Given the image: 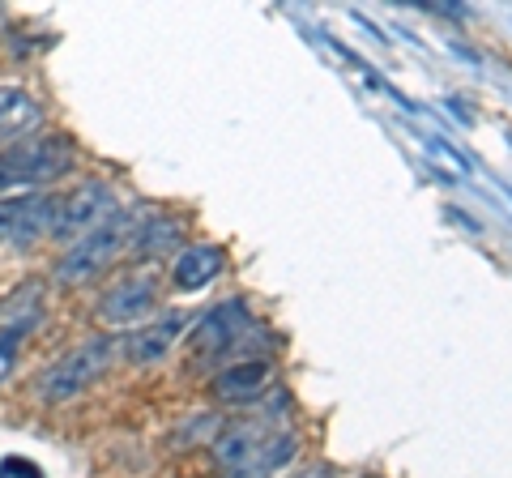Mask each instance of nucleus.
<instances>
[{
  "mask_svg": "<svg viewBox=\"0 0 512 478\" xmlns=\"http://www.w3.org/2000/svg\"><path fill=\"white\" fill-rule=\"evenodd\" d=\"M120 346H124L120 338H86V342H77L69 355L56 363V368H47L39 376V397L43 402H64V397L82 393L86 385H94V380L116 363Z\"/></svg>",
  "mask_w": 512,
  "mask_h": 478,
  "instance_id": "obj_1",
  "label": "nucleus"
},
{
  "mask_svg": "<svg viewBox=\"0 0 512 478\" xmlns=\"http://www.w3.org/2000/svg\"><path fill=\"white\" fill-rule=\"evenodd\" d=\"M133 231H137V218L128 210H116L99 231L82 235L69 252H64V261L56 265V278L60 282H90V278H99L103 269L120 257V248L133 244Z\"/></svg>",
  "mask_w": 512,
  "mask_h": 478,
  "instance_id": "obj_2",
  "label": "nucleus"
},
{
  "mask_svg": "<svg viewBox=\"0 0 512 478\" xmlns=\"http://www.w3.org/2000/svg\"><path fill=\"white\" fill-rule=\"evenodd\" d=\"M73 167V146L64 137H43V141H22L0 154V193L22 184H43L56 180Z\"/></svg>",
  "mask_w": 512,
  "mask_h": 478,
  "instance_id": "obj_3",
  "label": "nucleus"
},
{
  "mask_svg": "<svg viewBox=\"0 0 512 478\" xmlns=\"http://www.w3.org/2000/svg\"><path fill=\"white\" fill-rule=\"evenodd\" d=\"M116 210H120V205H116V193H111L103 180H90V184H82L77 193H69V197L60 201L52 235H56V239H73V244H77L82 235L99 231Z\"/></svg>",
  "mask_w": 512,
  "mask_h": 478,
  "instance_id": "obj_4",
  "label": "nucleus"
},
{
  "mask_svg": "<svg viewBox=\"0 0 512 478\" xmlns=\"http://www.w3.org/2000/svg\"><path fill=\"white\" fill-rule=\"evenodd\" d=\"M60 197H18L0 201V244L5 248H30L56 227Z\"/></svg>",
  "mask_w": 512,
  "mask_h": 478,
  "instance_id": "obj_5",
  "label": "nucleus"
},
{
  "mask_svg": "<svg viewBox=\"0 0 512 478\" xmlns=\"http://www.w3.org/2000/svg\"><path fill=\"white\" fill-rule=\"evenodd\" d=\"M154 304H158V291H154L150 278H120L99 299V321L111 325V329L137 325L141 316H154Z\"/></svg>",
  "mask_w": 512,
  "mask_h": 478,
  "instance_id": "obj_6",
  "label": "nucleus"
},
{
  "mask_svg": "<svg viewBox=\"0 0 512 478\" xmlns=\"http://www.w3.org/2000/svg\"><path fill=\"white\" fill-rule=\"evenodd\" d=\"M192 325V316L180 312V308H167V312H154V321L150 325H141L133 338H128V359L133 363H158L167 355V350L180 342V333Z\"/></svg>",
  "mask_w": 512,
  "mask_h": 478,
  "instance_id": "obj_7",
  "label": "nucleus"
},
{
  "mask_svg": "<svg viewBox=\"0 0 512 478\" xmlns=\"http://www.w3.org/2000/svg\"><path fill=\"white\" fill-rule=\"evenodd\" d=\"M244 333H252V316L244 312V304H239V299H231V304L210 308V312L201 316L197 333H192V346H197L201 355H214V350L239 346V338H244Z\"/></svg>",
  "mask_w": 512,
  "mask_h": 478,
  "instance_id": "obj_8",
  "label": "nucleus"
},
{
  "mask_svg": "<svg viewBox=\"0 0 512 478\" xmlns=\"http://www.w3.org/2000/svg\"><path fill=\"white\" fill-rule=\"evenodd\" d=\"M274 432H282V427H274L269 419H244V423L227 427V432L218 436V444H214V453H218V461H222V470L244 466V461H248L256 449H261V444L274 436Z\"/></svg>",
  "mask_w": 512,
  "mask_h": 478,
  "instance_id": "obj_9",
  "label": "nucleus"
},
{
  "mask_svg": "<svg viewBox=\"0 0 512 478\" xmlns=\"http://www.w3.org/2000/svg\"><path fill=\"white\" fill-rule=\"evenodd\" d=\"M269 385V363L265 359H239V363H227L214 380V393L222 402H252L261 397V389Z\"/></svg>",
  "mask_w": 512,
  "mask_h": 478,
  "instance_id": "obj_10",
  "label": "nucleus"
},
{
  "mask_svg": "<svg viewBox=\"0 0 512 478\" xmlns=\"http://www.w3.org/2000/svg\"><path fill=\"white\" fill-rule=\"evenodd\" d=\"M222 269V248L214 244H188L180 252V261H175V286L180 291H201V286H210Z\"/></svg>",
  "mask_w": 512,
  "mask_h": 478,
  "instance_id": "obj_11",
  "label": "nucleus"
},
{
  "mask_svg": "<svg viewBox=\"0 0 512 478\" xmlns=\"http://www.w3.org/2000/svg\"><path fill=\"white\" fill-rule=\"evenodd\" d=\"M295 449H299V440L291 436V432H274L269 436L261 449H256L244 466H235V470H227V478H269L278 466H286V461L295 457Z\"/></svg>",
  "mask_w": 512,
  "mask_h": 478,
  "instance_id": "obj_12",
  "label": "nucleus"
},
{
  "mask_svg": "<svg viewBox=\"0 0 512 478\" xmlns=\"http://www.w3.org/2000/svg\"><path fill=\"white\" fill-rule=\"evenodd\" d=\"M39 124V103L26 90L0 86V141H13Z\"/></svg>",
  "mask_w": 512,
  "mask_h": 478,
  "instance_id": "obj_13",
  "label": "nucleus"
},
{
  "mask_svg": "<svg viewBox=\"0 0 512 478\" xmlns=\"http://www.w3.org/2000/svg\"><path fill=\"white\" fill-rule=\"evenodd\" d=\"M133 244H137V257H163L167 248L184 244V227L180 222H171V218H163V214H154L150 222H137Z\"/></svg>",
  "mask_w": 512,
  "mask_h": 478,
  "instance_id": "obj_14",
  "label": "nucleus"
},
{
  "mask_svg": "<svg viewBox=\"0 0 512 478\" xmlns=\"http://www.w3.org/2000/svg\"><path fill=\"white\" fill-rule=\"evenodd\" d=\"M22 338H26V329H13V325L0 329V385L9 380L13 363H18V346H22Z\"/></svg>",
  "mask_w": 512,
  "mask_h": 478,
  "instance_id": "obj_15",
  "label": "nucleus"
},
{
  "mask_svg": "<svg viewBox=\"0 0 512 478\" xmlns=\"http://www.w3.org/2000/svg\"><path fill=\"white\" fill-rule=\"evenodd\" d=\"M0 478H43V470L30 457H5L0 461Z\"/></svg>",
  "mask_w": 512,
  "mask_h": 478,
  "instance_id": "obj_16",
  "label": "nucleus"
},
{
  "mask_svg": "<svg viewBox=\"0 0 512 478\" xmlns=\"http://www.w3.org/2000/svg\"><path fill=\"white\" fill-rule=\"evenodd\" d=\"M286 478H333V470H329V466H303V470L286 474Z\"/></svg>",
  "mask_w": 512,
  "mask_h": 478,
  "instance_id": "obj_17",
  "label": "nucleus"
}]
</instances>
